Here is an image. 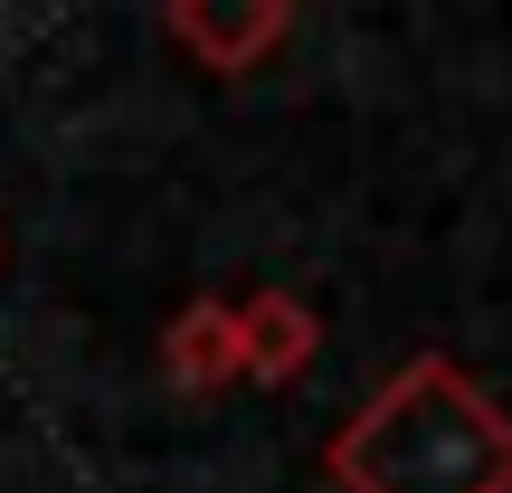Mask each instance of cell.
Listing matches in <instances>:
<instances>
[{"label": "cell", "mask_w": 512, "mask_h": 493, "mask_svg": "<svg viewBox=\"0 0 512 493\" xmlns=\"http://www.w3.org/2000/svg\"><path fill=\"white\" fill-rule=\"evenodd\" d=\"M351 484L361 493H494L503 475V437L465 389H446L437 370L370 408V427L342 446Z\"/></svg>", "instance_id": "cell-1"}]
</instances>
